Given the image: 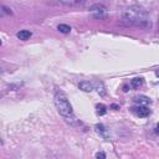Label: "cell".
Listing matches in <instances>:
<instances>
[{
    "instance_id": "6da1fadb",
    "label": "cell",
    "mask_w": 159,
    "mask_h": 159,
    "mask_svg": "<svg viewBox=\"0 0 159 159\" xmlns=\"http://www.w3.org/2000/svg\"><path fill=\"white\" fill-rule=\"evenodd\" d=\"M123 20L129 25L140 28V29H150L152 21L145 9L139 5H131L123 11Z\"/></svg>"
},
{
    "instance_id": "7a4b0ae2",
    "label": "cell",
    "mask_w": 159,
    "mask_h": 159,
    "mask_svg": "<svg viewBox=\"0 0 159 159\" xmlns=\"http://www.w3.org/2000/svg\"><path fill=\"white\" fill-rule=\"evenodd\" d=\"M54 102H55V106H56L58 113L63 117V119L68 124H71V126H78V121L75 117L72 106H71V103H70V101H68V98H67V96L65 95L63 91H61V90H56L55 91Z\"/></svg>"
},
{
    "instance_id": "3957f363",
    "label": "cell",
    "mask_w": 159,
    "mask_h": 159,
    "mask_svg": "<svg viewBox=\"0 0 159 159\" xmlns=\"http://www.w3.org/2000/svg\"><path fill=\"white\" fill-rule=\"evenodd\" d=\"M106 10H107V8L105 5H102V4H93L90 8V11H91L92 16L96 18V19H103V18H106Z\"/></svg>"
},
{
    "instance_id": "277c9868",
    "label": "cell",
    "mask_w": 159,
    "mask_h": 159,
    "mask_svg": "<svg viewBox=\"0 0 159 159\" xmlns=\"http://www.w3.org/2000/svg\"><path fill=\"white\" fill-rule=\"evenodd\" d=\"M132 111H133L138 117H140V118H145V117H148L149 113H150V111H149L145 106H137V107H133Z\"/></svg>"
},
{
    "instance_id": "5b68a950",
    "label": "cell",
    "mask_w": 159,
    "mask_h": 159,
    "mask_svg": "<svg viewBox=\"0 0 159 159\" xmlns=\"http://www.w3.org/2000/svg\"><path fill=\"white\" fill-rule=\"evenodd\" d=\"M95 128H96V132H97L101 137H103L105 139H108V138H110V132H108V129H107L103 124H101V123H100V124H96Z\"/></svg>"
},
{
    "instance_id": "8992f818",
    "label": "cell",
    "mask_w": 159,
    "mask_h": 159,
    "mask_svg": "<svg viewBox=\"0 0 159 159\" xmlns=\"http://www.w3.org/2000/svg\"><path fill=\"white\" fill-rule=\"evenodd\" d=\"M80 90H82L84 92H92L93 91V84L90 81H81L78 85Z\"/></svg>"
},
{
    "instance_id": "52a82bcc",
    "label": "cell",
    "mask_w": 159,
    "mask_h": 159,
    "mask_svg": "<svg viewBox=\"0 0 159 159\" xmlns=\"http://www.w3.org/2000/svg\"><path fill=\"white\" fill-rule=\"evenodd\" d=\"M58 4L67 5V6H77V5L84 4V2L82 0H60Z\"/></svg>"
},
{
    "instance_id": "ba28073f",
    "label": "cell",
    "mask_w": 159,
    "mask_h": 159,
    "mask_svg": "<svg viewBox=\"0 0 159 159\" xmlns=\"http://www.w3.org/2000/svg\"><path fill=\"white\" fill-rule=\"evenodd\" d=\"M134 102L138 103L139 106H147V105H149L152 101H150V98L147 97V96H138V97L134 98Z\"/></svg>"
},
{
    "instance_id": "9c48e42d",
    "label": "cell",
    "mask_w": 159,
    "mask_h": 159,
    "mask_svg": "<svg viewBox=\"0 0 159 159\" xmlns=\"http://www.w3.org/2000/svg\"><path fill=\"white\" fill-rule=\"evenodd\" d=\"M18 37L20 40H23V41H26V40H29L31 37V32L29 30H21V31L18 32Z\"/></svg>"
},
{
    "instance_id": "30bf717a",
    "label": "cell",
    "mask_w": 159,
    "mask_h": 159,
    "mask_svg": "<svg viewBox=\"0 0 159 159\" xmlns=\"http://www.w3.org/2000/svg\"><path fill=\"white\" fill-rule=\"evenodd\" d=\"M142 85H143V78H140V77H135L131 81V86L133 88H139Z\"/></svg>"
},
{
    "instance_id": "8fae6325",
    "label": "cell",
    "mask_w": 159,
    "mask_h": 159,
    "mask_svg": "<svg viewBox=\"0 0 159 159\" xmlns=\"http://www.w3.org/2000/svg\"><path fill=\"white\" fill-rule=\"evenodd\" d=\"M96 90H97L98 95L106 96V88H105V85H103L102 82H97V84H96Z\"/></svg>"
},
{
    "instance_id": "7c38bea8",
    "label": "cell",
    "mask_w": 159,
    "mask_h": 159,
    "mask_svg": "<svg viewBox=\"0 0 159 159\" xmlns=\"http://www.w3.org/2000/svg\"><path fill=\"white\" fill-rule=\"evenodd\" d=\"M57 29H58V31L62 32V34H68V32L71 31V28H70L68 25H66V24H60V25L57 26Z\"/></svg>"
},
{
    "instance_id": "4fadbf2b",
    "label": "cell",
    "mask_w": 159,
    "mask_h": 159,
    "mask_svg": "<svg viewBox=\"0 0 159 159\" xmlns=\"http://www.w3.org/2000/svg\"><path fill=\"white\" fill-rule=\"evenodd\" d=\"M97 110H98L97 112H98L100 116H103V114L106 113V106H105V105H98V106H97Z\"/></svg>"
},
{
    "instance_id": "5bb4252c",
    "label": "cell",
    "mask_w": 159,
    "mask_h": 159,
    "mask_svg": "<svg viewBox=\"0 0 159 159\" xmlns=\"http://www.w3.org/2000/svg\"><path fill=\"white\" fill-rule=\"evenodd\" d=\"M97 159H106V154H105L103 152L97 153Z\"/></svg>"
},
{
    "instance_id": "9a60e30c",
    "label": "cell",
    "mask_w": 159,
    "mask_h": 159,
    "mask_svg": "<svg viewBox=\"0 0 159 159\" xmlns=\"http://www.w3.org/2000/svg\"><path fill=\"white\" fill-rule=\"evenodd\" d=\"M154 132L158 133V126H157V124H155V127H154Z\"/></svg>"
},
{
    "instance_id": "2e32d148",
    "label": "cell",
    "mask_w": 159,
    "mask_h": 159,
    "mask_svg": "<svg viewBox=\"0 0 159 159\" xmlns=\"http://www.w3.org/2000/svg\"><path fill=\"white\" fill-rule=\"evenodd\" d=\"M0 45H2V41H0Z\"/></svg>"
}]
</instances>
